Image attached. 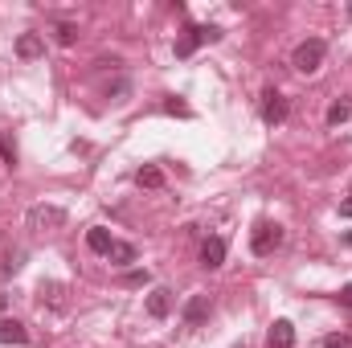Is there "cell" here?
<instances>
[{
  "label": "cell",
  "mask_w": 352,
  "mask_h": 348,
  "mask_svg": "<svg viewBox=\"0 0 352 348\" xmlns=\"http://www.w3.org/2000/svg\"><path fill=\"white\" fill-rule=\"evenodd\" d=\"M324 348H352V336H344V332H332V336H324Z\"/></svg>",
  "instance_id": "cell-18"
},
{
  "label": "cell",
  "mask_w": 352,
  "mask_h": 348,
  "mask_svg": "<svg viewBox=\"0 0 352 348\" xmlns=\"http://www.w3.org/2000/svg\"><path fill=\"white\" fill-rule=\"evenodd\" d=\"M119 283H123V287H148V283H152V274H148V270H123V274H119Z\"/></svg>",
  "instance_id": "cell-15"
},
{
  "label": "cell",
  "mask_w": 352,
  "mask_h": 348,
  "mask_svg": "<svg viewBox=\"0 0 352 348\" xmlns=\"http://www.w3.org/2000/svg\"><path fill=\"white\" fill-rule=\"evenodd\" d=\"M340 217H352V197H344V201H340Z\"/></svg>",
  "instance_id": "cell-22"
},
{
  "label": "cell",
  "mask_w": 352,
  "mask_h": 348,
  "mask_svg": "<svg viewBox=\"0 0 352 348\" xmlns=\"http://www.w3.org/2000/svg\"><path fill=\"white\" fill-rule=\"evenodd\" d=\"M221 262H226V238H205V246H201V266L217 270Z\"/></svg>",
  "instance_id": "cell-8"
},
{
  "label": "cell",
  "mask_w": 352,
  "mask_h": 348,
  "mask_svg": "<svg viewBox=\"0 0 352 348\" xmlns=\"http://www.w3.org/2000/svg\"><path fill=\"white\" fill-rule=\"evenodd\" d=\"M266 345H270V348H295V324H291V320H274V328H270Z\"/></svg>",
  "instance_id": "cell-9"
},
{
  "label": "cell",
  "mask_w": 352,
  "mask_h": 348,
  "mask_svg": "<svg viewBox=\"0 0 352 348\" xmlns=\"http://www.w3.org/2000/svg\"><path fill=\"white\" fill-rule=\"evenodd\" d=\"M41 50H45V45H41L37 33H21V37H16V58L33 62V58H41Z\"/></svg>",
  "instance_id": "cell-10"
},
{
  "label": "cell",
  "mask_w": 352,
  "mask_h": 348,
  "mask_svg": "<svg viewBox=\"0 0 352 348\" xmlns=\"http://www.w3.org/2000/svg\"><path fill=\"white\" fill-rule=\"evenodd\" d=\"M0 160H4V164H12V160H16V148H12L4 135H0Z\"/></svg>",
  "instance_id": "cell-19"
},
{
  "label": "cell",
  "mask_w": 352,
  "mask_h": 348,
  "mask_svg": "<svg viewBox=\"0 0 352 348\" xmlns=\"http://www.w3.org/2000/svg\"><path fill=\"white\" fill-rule=\"evenodd\" d=\"M0 307H4V295H0Z\"/></svg>",
  "instance_id": "cell-23"
},
{
  "label": "cell",
  "mask_w": 352,
  "mask_h": 348,
  "mask_svg": "<svg viewBox=\"0 0 352 348\" xmlns=\"http://www.w3.org/2000/svg\"><path fill=\"white\" fill-rule=\"evenodd\" d=\"M66 221V209H58V205H37V209H29V226L33 230H41V226H62Z\"/></svg>",
  "instance_id": "cell-4"
},
{
  "label": "cell",
  "mask_w": 352,
  "mask_h": 348,
  "mask_svg": "<svg viewBox=\"0 0 352 348\" xmlns=\"http://www.w3.org/2000/svg\"><path fill=\"white\" fill-rule=\"evenodd\" d=\"M324 54H328V45H324L320 37H307V41H299V45H295L291 66H295L299 74H316V70L324 66Z\"/></svg>",
  "instance_id": "cell-1"
},
{
  "label": "cell",
  "mask_w": 352,
  "mask_h": 348,
  "mask_svg": "<svg viewBox=\"0 0 352 348\" xmlns=\"http://www.w3.org/2000/svg\"><path fill=\"white\" fill-rule=\"evenodd\" d=\"M164 111H173V115H188V107H184V102H176V98L164 107Z\"/></svg>",
  "instance_id": "cell-20"
},
{
  "label": "cell",
  "mask_w": 352,
  "mask_h": 348,
  "mask_svg": "<svg viewBox=\"0 0 352 348\" xmlns=\"http://www.w3.org/2000/svg\"><path fill=\"white\" fill-rule=\"evenodd\" d=\"M168 312H173V291L156 287V291L148 295V316H152V320H168Z\"/></svg>",
  "instance_id": "cell-7"
},
{
  "label": "cell",
  "mask_w": 352,
  "mask_h": 348,
  "mask_svg": "<svg viewBox=\"0 0 352 348\" xmlns=\"http://www.w3.org/2000/svg\"><path fill=\"white\" fill-rule=\"evenodd\" d=\"M263 119L266 123H283L287 119V98L278 90H266L263 94Z\"/></svg>",
  "instance_id": "cell-6"
},
{
  "label": "cell",
  "mask_w": 352,
  "mask_h": 348,
  "mask_svg": "<svg viewBox=\"0 0 352 348\" xmlns=\"http://www.w3.org/2000/svg\"><path fill=\"white\" fill-rule=\"evenodd\" d=\"M349 17H352V4H349Z\"/></svg>",
  "instance_id": "cell-24"
},
{
  "label": "cell",
  "mask_w": 352,
  "mask_h": 348,
  "mask_svg": "<svg viewBox=\"0 0 352 348\" xmlns=\"http://www.w3.org/2000/svg\"><path fill=\"white\" fill-rule=\"evenodd\" d=\"M217 37H221V29H213V25H192V29H188V37H180V41H176V58H188L197 45L217 41Z\"/></svg>",
  "instance_id": "cell-3"
},
{
  "label": "cell",
  "mask_w": 352,
  "mask_h": 348,
  "mask_svg": "<svg viewBox=\"0 0 352 348\" xmlns=\"http://www.w3.org/2000/svg\"><path fill=\"white\" fill-rule=\"evenodd\" d=\"M135 184H140V188H160V184H164V173H160V168H140V173H135Z\"/></svg>",
  "instance_id": "cell-14"
},
{
  "label": "cell",
  "mask_w": 352,
  "mask_h": 348,
  "mask_svg": "<svg viewBox=\"0 0 352 348\" xmlns=\"http://www.w3.org/2000/svg\"><path fill=\"white\" fill-rule=\"evenodd\" d=\"M209 320V295H192L188 303H184V324L188 328H201Z\"/></svg>",
  "instance_id": "cell-5"
},
{
  "label": "cell",
  "mask_w": 352,
  "mask_h": 348,
  "mask_svg": "<svg viewBox=\"0 0 352 348\" xmlns=\"http://www.w3.org/2000/svg\"><path fill=\"white\" fill-rule=\"evenodd\" d=\"M278 246H283V226H274V221H258L254 234H250V250L266 259V254H274Z\"/></svg>",
  "instance_id": "cell-2"
},
{
  "label": "cell",
  "mask_w": 352,
  "mask_h": 348,
  "mask_svg": "<svg viewBox=\"0 0 352 348\" xmlns=\"http://www.w3.org/2000/svg\"><path fill=\"white\" fill-rule=\"evenodd\" d=\"M87 246L94 250V254H111V246H115V238L102 230V226H94V230H87Z\"/></svg>",
  "instance_id": "cell-12"
},
{
  "label": "cell",
  "mask_w": 352,
  "mask_h": 348,
  "mask_svg": "<svg viewBox=\"0 0 352 348\" xmlns=\"http://www.w3.org/2000/svg\"><path fill=\"white\" fill-rule=\"evenodd\" d=\"M340 303H344V307H352V283H349V287H340Z\"/></svg>",
  "instance_id": "cell-21"
},
{
  "label": "cell",
  "mask_w": 352,
  "mask_h": 348,
  "mask_svg": "<svg viewBox=\"0 0 352 348\" xmlns=\"http://www.w3.org/2000/svg\"><path fill=\"white\" fill-rule=\"evenodd\" d=\"M107 259L115 262V266H131V262H135V246H131V242H115Z\"/></svg>",
  "instance_id": "cell-13"
},
{
  "label": "cell",
  "mask_w": 352,
  "mask_h": 348,
  "mask_svg": "<svg viewBox=\"0 0 352 348\" xmlns=\"http://www.w3.org/2000/svg\"><path fill=\"white\" fill-rule=\"evenodd\" d=\"M0 345H29L25 324H16V320H0Z\"/></svg>",
  "instance_id": "cell-11"
},
{
  "label": "cell",
  "mask_w": 352,
  "mask_h": 348,
  "mask_svg": "<svg viewBox=\"0 0 352 348\" xmlns=\"http://www.w3.org/2000/svg\"><path fill=\"white\" fill-rule=\"evenodd\" d=\"M349 115H352L349 102H332V107H328V123H332V127H340V123H344Z\"/></svg>",
  "instance_id": "cell-16"
},
{
  "label": "cell",
  "mask_w": 352,
  "mask_h": 348,
  "mask_svg": "<svg viewBox=\"0 0 352 348\" xmlns=\"http://www.w3.org/2000/svg\"><path fill=\"white\" fill-rule=\"evenodd\" d=\"M78 41V25H58V45H74Z\"/></svg>",
  "instance_id": "cell-17"
}]
</instances>
